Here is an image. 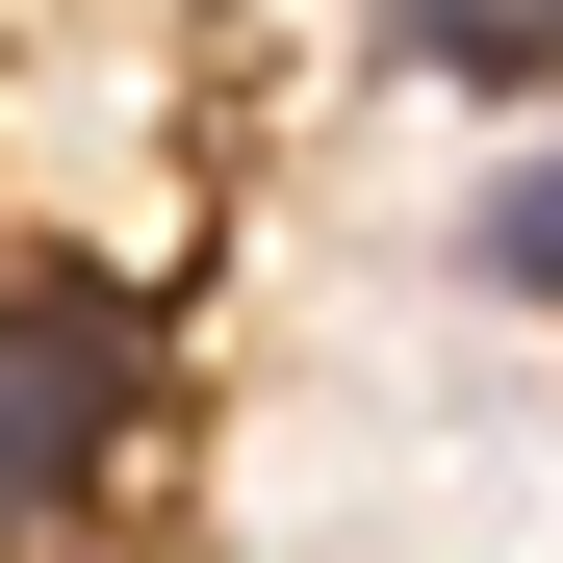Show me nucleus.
Instances as JSON below:
<instances>
[{"label": "nucleus", "mask_w": 563, "mask_h": 563, "mask_svg": "<svg viewBox=\"0 0 563 563\" xmlns=\"http://www.w3.org/2000/svg\"><path fill=\"white\" fill-rule=\"evenodd\" d=\"M103 410H129V358L52 308V282H0V563H26L77 487H103Z\"/></svg>", "instance_id": "1"}, {"label": "nucleus", "mask_w": 563, "mask_h": 563, "mask_svg": "<svg viewBox=\"0 0 563 563\" xmlns=\"http://www.w3.org/2000/svg\"><path fill=\"white\" fill-rule=\"evenodd\" d=\"M435 77H563V0H385Z\"/></svg>", "instance_id": "2"}, {"label": "nucleus", "mask_w": 563, "mask_h": 563, "mask_svg": "<svg viewBox=\"0 0 563 563\" xmlns=\"http://www.w3.org/2000/svg\"><path fill=\"white\" fill-rule=\"evenodd\" d=\"M487 282H512V308H563V154H512V179H487Z\"/></svg>", "instance_id": "3"}]
</instances>
